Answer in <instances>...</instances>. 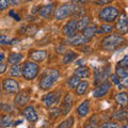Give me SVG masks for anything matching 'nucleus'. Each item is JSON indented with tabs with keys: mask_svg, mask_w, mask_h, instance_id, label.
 Segmentation results:
<instances>
[{
	"mask_svg": "<svg viewBox=\"0 0 128 128\" xmlns=\"http://www.w3.org/2000/svg\"><path fill=\"white\" fill-rule=\"evenodd\" d=\"M59 77H60V73H59L58 70H54V68L49 70L42 76L41 79H40L38 86L42 90H49L56 83V81L59 79Z\"/></svg>",
	"mask_w": 128,
	"mask_h": 128,
	"instance_id": "obj_1",
	"label": "nucleus"
},
{
	"mask_svg": "<svg viewBox=\"0 0 128 128\" xmlns=\"http://www.w3.org/2000/svg\"><path fill=\"white\" fill-rule=\"evenodd\" d=\"M125 40L118 34H109L102 40V46L107 50H114L118 47L122 46Z\"/></svg>",
	"mask_w": 128,
	"mask_h": 128,
	"instance_id": "obj_2",
	"label": "nucleus"
},
{
	"mask_svg": "<svg viewBox=\"0 0 128 128\" xmlns=\"http://www.w3.org/2000/svg\"><path fill=\"white\" fill-rule=\"evenodd\" d=\"M38 70H40V67L36 63L26 62L22 65V75L26 80H33L34 78H36V76L38 75Z\"/></svg>",
	"mask_w": 128,
	"mask_h": 128,
	"instance_id": "obj_3",
	"label": "nucleus"
},
{
	"mask_svg": "<svg viewBox=\"0 0 128 128\" xmlns=\"http://www.w3.org/2000/svg\"><path fill=\"white\" fill-rule=\"evenodd\" d=\"M118 10L114 6H106L99 12V18L102 22H112L118 18Z\"/></svg>",
	"mask_w": 128,
	"mask_h": 128,
	"instance_id": "obj_4",
	"label": "nucleus"
},
{
	"mask_svg": "<svg viewBox=\"0 0 128 128\" xmlns=\"http://www.w3.org/2000/svg\"><path fill=\"white\" fill-rule=\"evenodd\" d=\"M74 6L73 4H70V3H66V4L60 6L57 10L54 11V18L58 19V20H62V19H65L66 17L73 13Z\"/></svg>",
	"mask_w": 128,
	"mask_h": 128,
	"instance_id": "obj_5",
	"label": "nucleus"
},
{
	"mask_svg": "<svg viewBox=\"0 0 128 128\" xmlns=\"http://www.w3.org/2000/svg\"><path fill=\"white\" fill-rule=\"evenodd\" d=\"M61 96V92L60 91H54V92H49L46 95L43 96L42 102L46 107H52L59 102V98Z\"/></svg>",
	"mask_w": 128,
	"mask_h": 128,
	"instance_id": "obj_6",
	"label": "nucleus"
},
{
	"mask_svg": "<svg viewBox=\"0 0 128 128\" xmlns=\"http://www.w3.org/2000/svg\"><path fill=\"white\" fill-rule=\"evenodd\" d=\"M110 88H111L110 82L102 81V83H99V84L95 88V90L93 91V97L94 98H99V97L105 96L108 92H109Z\"/></svg>",
	"mask_w": 128,
	"mask_h": 128,
	"instance_id": "obj_7",
	"label": "nucleus"
},
{
	"mask_svg": "<svg viewBox=\"0 0 128 128\" xmlns=\"http://www.w3.org/2000/svg\"><path fill=\"white\" fill-rule=\"evenodd\" d=\"M3 89H4L6 93L12 94V93H17L19 91V86H18V83L14 79L6 78L3 81Z\"/></svg>",
	"mask_w": 128,
	"mask_h": 128,
	"instance_id": "obj_8",
	"label": "nucleus"
},
{
	"mask_svg": "<svg viewBox=\"0 0 128 128\" xmlns=\"http://www.w3.org/2000/svg\"><path fill=\"white\" fill-rule=\"evenodd\" d=\"M22 115L29 122H31V123H34V122H36L38 120V115L36 113V111L34 110L33 106H28V107H26L25 109L22 110Z\"/></svg>",
	"mask_w": 128,
	"mask_h": 128,
	"instance_id": "obj_9",
	"label": "nucleus"
},
{
	"mask_svg": "<svg viewBox=\"0 0 128 128\" xmlns=\"http://www.w3.org/2000/svg\"><path fill=\"white\" fill-rule=\"evenodd\" d=\"M76 30H77V20L73 19V20H70L65 26L63 27L62 32H63L64 35L70 38V36H73V35H75Z\"/></svg>",
	"mask_w": 128,
	"mask_h": 128,
	"instance_id": "obj_10",
	"label": "nucleus"
},
{
	"mask_svg": "<svg viewBox=\"0 0 128 128\" xmlns=\"http://www.w3.org/2000/svg\"><path fill=\"white\" fill-rule=\"evenodd\" d=\"M72 107H73V97H72L70 94H66L65 97L63 98L61 108H60L61 109V113L63 115H66L70 111Z\"/></svg>",
	"mask_w": 128,
	"mask_h": 128,
	"instance_id": "obj_11",
	"label": "nucleus"
},
{
	"mask_svg": "<svg viewBox=\"0 0 128 128\" xmlns=\"http://www.w3.org/2000/svg\"><path fill=\"white\" fill-rule=\"evenodd\" d=\"M29 100H30V95H29V93H28V92H26V91L19 92V93L15 96V99H14L15 104H16L17 106H19V107L25 106Z\"/></svg>",
	"mask_w": 128,
	"mask_h": 128,
	"instance_id": "obj_12",
	"label": "nucleus"
},
{
	"mask_svg": "<svg viewBox=\"0 0 128 128\" xmlns=\"http://www.w3.org/2000/svg\"><path fill=\"white\" fill-rule=\"evenodd\" d=\"M116 29L122 33L128 32V17L125 14H122L120 16L118 20L116 22Z\"/></svg>",
	"mask_w": 128,
	"mask_h": 128,
	"instance_id": "obj_13",
	"label": "nucleus"
},
{
	"mask_svg": "<svg viewBox=\"0 0 128 128\" xmlns=\"http://www.w3.org/2000/svg\"><path fill=\"white\" fill-rule=\"evenodd\" d=\"M54 3H49V4H45V6L40 8L38 14L43 18H48L54 13Z\"/></svg>",
	"mask_w": 128,
	"mask_h": 128,
	"instance_id": "obj_14",
	"label": "nucleus"
},
{
	"mask_svg": "<svg viewBox=\"0 0 128 128\" xmlns=\"http://www.w3.org/2000/svg\"><path fill=\"white\" fill-rule=\"evenodd\" d=\"M89 111H90V102L89 100L82 102L77 108V113H78L79 116H81V118L86 116L88 113H89Z\"/></svg>",
	"mask_w": 128,
	"mask_h": 128,
	"instance_id": "obj_15",
	"label": "nucleus"
},
{
	"mask_svg": "<svg viewBox=\"0 0 128 128\" xmlns=\"http://www.w3.org/2000/svg\"><path fill=\"white\" fill-rule=\"evenodd\" d=\"M30 58L33 60V61L42 62L47 58V51L46 50H34L31 52Z\"/></svg>",
	"mask_w": 128,
	"mask_h": 128,
	"instance_id": "obj_16",
	"label": "nucleus"
},
{
	"mask_svg": "<svg viewBox=\"0 0 128 128\" xmlns=\"http://www.w3.org/2000/svg\"><path fill=\"white\" fill-rule=\"evenodd\" d=\"M115 102H116L118 105H120L121 107H126L128 105V94L125 92H121V93H118L114 96Z\"/></svg>",
	"mask_w": 128,
	"mask_h": 128,
	"instance_id": "obj_17",
	"label": "nucleus"
},
{
	"mask_svg": "<svg viewBox=\"0 0 128 128\" xmlns=\"http://www.w3.org/2000/svg\"><path fill=\"white\" fill-rule=\"evenodd\" d=\"M90 74H91V72L89 70V67H86V66H80L75 70V76H77L78 78L86 79L89 77Z\"/></svg>",
	"mask_w": 128,
	"mask_h": 128,
	"instance_id": "obj_18",
	"label": "nucleus"
},
{
	"mask_svg": "<svg viewBox=\"0 0 128 128\" xmlns=\"http://www.w3.org/2000/svg\"><path fill=\"white\" fill-rule=\"evenodd\" d=\"M67 42H70L72 45H82V44L89 42V40L86 38L83 35H73L70 36V38H68Z\"/></svg>",
	"mask_w": 128,
	"mask_h": 128,
	"instance_id": "obj_19",
	"label": "nucleus"
},
{
	"mask_svg": "<svg viewBox=\"0 0 128 128\" xmlns=\"http://www.w3.org/2000/svg\"><path fill=\"white\" fill-rule=\"evenodd\" d=\"M112 118H113L114 120H116V121H125V120L128 118V111L125 110V109H120L118 111H115L113 115H112Z\"/></svg>",
	"mask_w": 128,
	"mask_h": 128,
	"instance_id": "obj_20",
	"label": "nucleus"
},
{
	"mask_svg": "<svg viewBox=\"0 0 128 128\" xmlns=\"http://www.w3.org/2000/svg\"><path fill=\"white\" fill-rule=\"evenodd\" d=\"M77 58V54L73 50H67L65 54H63V59H62V63L63 64H68L70 62H73L74 60Z\"/></svg>",
	"mask_w": 128,
	"mask_h": 128,
	"instance_id": "obj_21",
	"label": "nucleus"
},
{
	"mask_svg": "<svg viewBox=\"0 0 128 128\" xmlns=\"http://www.w3.org/2000/svg\"><path fill=\"white\" fill-rule=\"evenodd\" d=\"M90 22H91V18L89 16H82L79 20H77V30L82 31L83 29H86L89 26Z\"/></svg>",
	"mask_w": 128,
	"mask_h": 128,
	"instance_id": "obj_22",
	"label": "nucleus"
},
{
	"mask_svg": "<svg viewBox=\"0 0 128 128\" xmlns=\"http://www.w3.org/2000/svg\"><path fill=\"white\" fill-rule=\"evenodd\" d=\"M9 74L12 77H20L22 76V66L20 64H13L9 70Z\"/></svg>",
	"mask_w": 128,
	"mask_h": 128,
	"instance_id": "obj_23",
	"label": "nucleus"
},
{
	"mask_svg": "<svg viewBox=\"0 0 128 128\" xmlns=\"http://www.w3.org/2000/svg\"><path fill=\"white\" fill-rule=\"evenodd\" d=\"M95 33H96V27L95 26H88L86 29L82 30V35L86 38L89 40V41L94 36Z\"/></svg>",
	"mask_w": 128,
	"mask_h": 128,
	"instance_id": "obj_24",
	"label": "nucleus"
},
{
	"mask_svg": "<svg viewBox=\"0 0 128 128\" xmlns=\"http://www.w3.org/2000/svg\"><path fill=\"white\" fill-rule=\"evenodd\" d=\"M89 89V82L88 81H80L79 84L76 86V93L78 95H83Z\"/></svg>",
	"mask_w": 128,
	"mask_h": 128,
	"instance_id": "obj_25",
	"label": "nucleus"
},
{
	"mask_svg": "<svg viewBox=\"0 0 128 128\" xmlns=\"http://www.w3.org/2000/svg\"><path fill=\"white\" fill-rule=\"evenodd\" d=\"M115 75L120 78H126L128 77V67H124L121 65H118L115 70Z\"/></svg>",
	"mask_w": 128,
	"mask_h": 128,
	"instance_id": "obj_26",
	"label": "nucleus"
},
{
	"mask_svg": "<svg viewBox=\"0 0 128 128\" xmlns=\"http://www.w3.org/2000/svg\"><path fill=\"white\" fill-rule=\"evenodd\" d=\"M97 125H98V116L96 114H94L89 118V121L86 124L84 128H97Z\"/></svg>",
	"mask_w": 128,
	"mask_h": 128,
	"instance_id": "obj_27",
	"label": "nucleus"
},
{
	"mask_svg": "<svg viewBox=\"0 0 128 128\" xmlns=\"http://www.w3.org/2000/svg\"><path fill=\"white\" fill-rule=\"evenodd\" d=\"M22 54H10V57H9V63L10 64H18L19 62L22 60Z\"/></svg>",
	"mask_w": 128,
	"mask_h": 128,
	"instance_id": "obj_28",
	"label": "nucleus"
},
{
	"mask_svg": "<svg viewBox=\"0 0 128 128\" xmlns=\"http://www.w3.org/2000/svg\"><path fill=\"white\" fill-rule=\"evenodd\" d=\"M80 82V78H78L77 76H72L67 79V86H68L70 89H76V86L79 84Z\"/></svg>",
	"mask_w": 128,
	"mask_h": 128,
	"instance_id": "obj_29",
	"label": "nucleus"
},
{
	"mask_svg": "<svg viewBox=\"0 0 128 128\" xmlns=\"http://www.w3.org/2000/svg\"><path fill=\"white\" fill-rule=\"evenodd\" d=\"M73 125H74V116H70L65 121H63L61 124H59L57 128H72Z\"/></svg>",
	"mask_w": 128,
	"mask_h": 128,
	"instance_id": "obj_30",
	"label": "nucleus"
},
{
	"mask_svg": "<svg viewBox=\"0 0 128 128\" xmlns=\"http://www.w3.org/2000/svg\"><path fill=\"white\" fill-rule=\"evenodd\" d=\"M12 122H13V118L11 115H4L1 120H0V127H8L10 126Z\"/></svg>",
	"mask_w": 128,
	"mask_h": 128,
	"instance_id": "obj_31",
	"label": "nucleus"
},
{
	"mask_svg": "<svg viewBox=\"0 0 128 128\" xmlns=\"http://www.w3.org/2000/svg\"><path fill=\"white\" fill-rule=\"evenodd\" d=\"M113 27L110 25H102L99 30H96V33H111Z\"/></svg>",
	"mask_w": 128,
	"mask_h": 128,
	"instance_id": "obj_32",
	"label": "nucleus"
},
{
	"mask_svg": "<svg viewBox=\"0 0 128 128\" xmlns=\"http://www.w3.org/2000/svg\"><path fill=\"white\" fill-rule=\"evenodd\" d=\"M99 128H118V124L115 122H107L99 127Z\"/></svg>",
	"mask_w": 128,
	"mask_h": 128,
	"instance_id": "obj_33",
	"label": "nucleus"
},
{
	"mask_svg": "<svg viewBox=\"0 0 128 128\" xmlns=\"http://www.w3.org/2000/svg\"><path fill=\"white\" fill-rule=\"evenodd\" d=\"M12 41L9 36L6 35H0V45H6V44H10Z\"/></svg>",
	"mask_w": 128,
	"mask_h": 128,
	"instance_id": "obj_34",
	"label": "nucleus"
},
{
	"mask_svg": "<svg viewBox=\"0 0 128 128\" xmlns=\"http://www.w3.org/2000/svg\"><path fill=\"white\" fill-rule=\"evenodd\" d=\"M118 65L124 66V67H128V54L124 56V58L122 59V61L118 63Z\"/></svg>",
	"mask_w": 128,
	"mask_h": 128,
	"instance_id": "obj_35",
	"label": "nucleus"
},
{
	"mask_svg": "<svg viewBox=\"0 0 128 128\" xmlns=\"http://www.w3.org/2000/svg\"><path fill=\"white\" fill-rule=\"evenodd\" d=\"M8 6H9V2H8V0H0V11L6 10Z\"/></svg>",
	"mask_w": 128,
	"mask_h": 128,
	"instance_id": "obj_36",
	"label": "nucleus"
},
{
	"mask_svg": "<svg viewBox=\"0 0 128 128\" xmlns=\"http://www.w3.org/2000/svg\"><path fill=\"white\" fill-rule=\"evenodd\" d=\"M110 79H111L112 83H114V84H116V86H120V79L116 75H110Z\"/></svg>",
	"mask_w": 128,
	"mask_h": 128,
	"instance_id": "obj_37",
	"label": "nucleus"
},
{
	"mask_svg": "<svg viewBox=\"0 0 128 128\" xmlns=\"http://www.w3.org/2000/svg\"><path fill=\"white\" fill-rule=\"evenodd\" d=\"M1 109L6 112H12L13 111V108L10 105H6V104H1Z\"/></svg>",
	"mask_w": 128,
	"mask_h": 128,
	"instance_id": "obj_38",
	"label": "nucleus"
},
{
	"mask_svg": "<svg viewBox=\"0 0 128 128\" xmlns=\"http://www.w3.org/2000/svg\"><path fill=\"white\" fill-rule=\"evenodd\" d=\"M59 113H60V110L58 109V108H52L51 111H50V116L52 115L54 118H57L58 115H59Z\"/></svg>",
	"mask_w": 128,
	"mask_h": 128,
	"instance_id": "obj_39",
	"label": "nucleus"
},
{
	"mask_svg": "<svg viewBox=\"0 0 128 128\" xmlns=\"http://www.w3.org/2000/svg\"><path fill=\"white\" fill-rule=\"evenodd\" d=\"M112 0H96V3H97L98 6H105V4H108V3H110Z\"/></svg>",
	"mask_w": 128,
	"mask_h": 128,
	"instance_id": "obj_40",
	"label": "nucleus"
},
{
	"mask_svg": "<svg viewBox=\"0 0 128 128\" xmlns=\"http://www.w3.org/2000/svg\"><path fill=\"white\" fill-rule=\"evenodd\" d=\"M10 16H12L14 19H16V20H20V17H19V15L17 14H15V12L14 11H10V13H9Z\"/></svg>",
	"mask_w": 128,
	"mask_h": 128,
	"instance_id": "obj_41",
	"label": "nucleus"
},
{
	"mask_svg": "<svg viewBox=\"0 0 128 128\" xmlns=\"http://www.w3.org/2000/svg\"><path fill=\"white\" fill-rule=\"evenodd\" d=\"M6 70V63H0V74H3Z\"/></svg>",
	"mask_w": 128,
	"mask_h": 128,
	"instance_id": "obj_42",
	"label": "nucleus"
},
{
	"mask_svg": "<svg viewBox=\"0 0 128 128\" xmlns=\"http://www.w3.org/2000/svg\"><path fill=\"white\" fill-rule=\"evenodd\" d=\"M122 86L126 88V89H128V77L124 78V80L122 81Z\"/></svg>",
	"mask_w": 128,
	"mask_h": 128,
	"instance_id": "obj_43",
	"label": "nucleus"
},
{
	"mask_svg": "<svg viewBox=\"0 0 128 128\" xmlns=\"http://www.w3.org/2000/svg\"><path fill=\"white\" fill-rule=\"evenodd\" d=\"M8 2H9V4H11V6H16L19 3V0H8Z\"/></svg>",
	"mask_w": 128,
	"mask_h": 128,
	"instance_id": "obj_44",
	"label": "nucleus"
},
{
	"mask_svg": "<svg viewBox=\"0 0 128 128\" xmlns=\"http://www.w3.org/2000/svg\"><path fill=\"white\" fill-rule=\"evenodd\" d=\"M6 59V56H4V54H3V52H0V63H1L2 61H3V60H4Z\"/></svg>",
	"mask_w": 128,
	"mask_h": 128,
	"instance_id": "obj_45",
	"label": "nucleus"
},
{
	"mask_svg": "<svg viewBox=\"0 0 128 128\" xmlns=\"http://www.w3.org/2000/svg\"><path fill=\"white\" fill-rule=\"evenodd\" d=\"M86 1H88V0H74V2L79 3V4H82V3H84Z\"/></svg>",
	"mask_w": 128,
	"mask_h": 128,
	"instance_id": "obj_46",
	"label": "nucleus"
},
{
	"mask_svg": "<svg viewBox=\"0 0 128 128\" xmlns=\"http://www.w3.org/2000/svg\"><path fill=\"white\" fill-rule=\"evenodd\" d=\"M121 128H127V126L125 125V126H123V127H121Z\"/></svg>",
	"mask_w": 128,
	"mask_h": 128,
	"instance_id": "obj_47",
	"label": "nucleus"
},
{
	"mask_svg": "<svg viewBox=\"0 0 128 128\" xmlns=\"http://www.w3.org/2000/svg\"><path fill=\"white\" fill-rule=\"evenodd\" d=\"M0 92H1V84H0Z\"/></svg>",
	"mask_w": 128,
	"mask_h": 128,
	"instance_id": "obj_48",
	"label": "nucleus"
},
{
	"mask_svg": "<svg viewBox=\"0 0 128 128\" xmlns=\"http://www.w3.org/2000/svg\"><path fill=\"white\" fill-rule=\"evenodd\" d=\"M26 1H31V0H26Z\"/></svg>",
	"mask_w": 128,
	"mask_h": 128,
	"instance_id": "obj_49",
	"label": "nucleus"
},
{
	"mask_svg": "<svg viewBox=\"0 0 128 128\" xmlns=\"http://www.w3.org/2000/svg\"><path fill=\"white\" fill-rule=\"evenodd\" d=\"M126 126H127V128H128V125H126Z\"/></svg>",
	"mask_w": 128,
	"mask_h": 128,
	"instance_id": "obj_50",
	"label": "nucleus"
}]
</instances>
